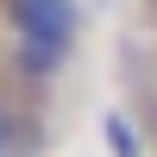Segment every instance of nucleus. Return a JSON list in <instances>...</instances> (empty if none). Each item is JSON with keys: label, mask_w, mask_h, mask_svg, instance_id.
<instances>
[{"label": "nucleus", "mask_w": 157, "mask_h": 157, "mask_svg": "<svg viewBox=\"0 0 157 157\" xmlns=\"http://www.w3.org/2000/svg\"><path fill=\"white\" fill-rule=\"evenodd\" d=\"M6 25H13L19 44L57 50V57H69V50H75V32H82V19H75L69 0H6Z\"/></svg>", "instance_id": "f257e3e1"}, {"label": "nucleus", "mask_w": 157, "mask_h": 157, "mask_svg": "<svg viewBox=\"0 0 157 157\" xmlns=\"http://www.w3.org/2000/svg\"><path fill=\"white\" fill-rule=\"evenodd\" d=\"M101 132H107V151L113 157H138V151H145V145H138V126H126V113H107Z\"/></svg>", "instance_id": "f03ea898"}, {"label": "nucleus", "mask_w": 157, "mask_h": 157, "mask_svg": "<svg viewBox=\"0 0 157 157\" xmlns=\"http://www.w3.org/2000/svg\"><path fill=\"white\" fill-rule=\"evenodd\" d=\"M19 151V120H13V107L0 101V157H13Z\"/></svg>", "instance_id": "7ed1b4c3"}]
</instances>
